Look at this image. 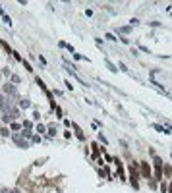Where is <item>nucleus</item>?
<instances>
[{
	"label": "nucleus",
	"mask_w": 172,
	"mask_h": 193,
	"mask_svg": "<svg viewBox=\"0 0 172 193\" xmlns=\"http://www.w3.org/2000/svg\"><path fill=\"white\" fill-rule=\"evenodd\" d=\"M19 106H21V108H29V106H31V101H29V98H23V101L19 102Z\"/></svg>",
	"instance_id": "nucleus-7"
},
{
	"label": "nucleus",
	"mask_w": 172,
	"mask_h": 193,
	"mask_svg": "<svg viewBox=\"0 0 172 193\" xmlns=\"http://www.w3.org/2000/svg\"><path fill=\"white\" fill-rule=\"evenodd\" d=\"M141 170H143V176L145 178H151V168L147 166V162H141Z\"/></svg>",
	"instance_id": "nucleus-5"
},
{
	"label": "nucleus",
	"mask_w": 172,
	"mask_h": 193,
	"mask_svg": "<svg viewBox=\"0 0 172 193\" xmlns=\"http://www.w3.org/2000/svg\"><path fill=\"white\" fill-rule=\"evenodd\" d=\"M106 39H108V41H116V39H114V35H112V33H106V35H105Z\"/></svg>",
	"instance_id": "nucleus-14"
},
{
	"label": "nucleus",
	"mask_w": 172,
	"mask_h": 193,
	"mask_svg": "<svg viewBox=\"0 0 172 193\" xmlns=\"http://www.w3.org/2000/svg\"><path fill=\"white\" fill-rule=\"evenodd\" d=\"M12 139L16 141L18 145L21 147V149H25V147H27V141H23V137H21V135H12Z\"/></svg>",
	"instance_id": "nucleus-2"
},
{
	"label": "nucleus",
	"mask_w": 172,
	"mask_h": 193,
	"mask_svg": "<svg viewBox=\"0 0 172 193\" xmlns=\"http://www.w3.org/2000/svg\"><path fill=\"white\" fill-rule=\"evenodd\" d=\"M4 91L8 93V95H12V97H16L18 95V89L12 85V83H6V85H4Z\"/></svg>",
	"instance_id": "nucleus-1"
},
{
	"label": "nucleus",
	"mask_w": 172,
	"mask_h": 193,
	"mask_svg": "<svg viewBox=\"0 0 172 193\" xmlns=\"http://www.w3.org/2000/svg\"><path fill=\"white\" fill-rule=\"evenodd\" d=\"M155 168H157V178H160V168H163V160L159 156H155Z\"/></svg>",
	"instance_id": "nucleus-4"
},
{
	"label": "nucleus",
	"mask_w": 172,
	"mask_h": 193,
	"mask_svg": "<svg viewBox=\"0 0 172 193\" xmlns=\"http://www.w3.org/2000/svg\"><path fill=\"white\" fill-rule=\"evenodd\" d=\"M12 81L14 83H19V75H12Z\"/></svg>",
	"instance_id": "nucleus-15"
},
{
	"label": "nucleus",
	"mask_w": 172,
	"mask_h": 193,
	"mask_svg": "<svg viewBox=\"0 0 172 193\" xmlns=\"http://www.w3.org/2000/svg\"><path fill=\"white\" fill-rule=\"evenodd\" d=\"M10 127H12L14 131H18V130H19V127H21V126H19V124H12V126H10Z\"/></svg>",
	"instance_id": "nucleus-13"
},
{
	"label": "nucleus",
	"mask_w": 172,
	"mask_h": 193,
	"mask_svg": "<svg viewBox=\"0 0 172 193\" xmlns=\"http://www.w3.org/2000/svg\"><path fill=\"white\" fill-rule=\"evenodd\" d=\"M73 130H76V135L79 137V139H85V137H83V133H81V130H79V127L76 126V124H73Z\"/></svg>",
	"instance_id": "nucleus-8"
},
{
	"label": "nucleus",
	"mask_w": 172,
	"mask_h": 193,
	"mask_svg": "<svg viewBox=\"0 0 172 193\" xmlns=\"http://www.w3.org/2000/svg\"><path fill=\"white\" fill-rule=\"evenodd\" d=\"M31 127H33L31 122H23V130H31Z\"/></svg>",
	"instance_id": "nucleus-10"
},
{
	"label": "nucleus",
	"mask_w": 172,
	"mask_h": 193,
	"mask_svg": "<svg viewBox=\"0 0 172 193\" xmlns=\"http://www.w3.org/2000/svg\"><path fill=\"white\" fill-rule=\"evenodd\" d=\"M10 193H19V191H18V189H12V191H10Z\"/></svg>",
	"instance_id": "nucleus-16"
},
{
	"label": "nucleus",
	"mask_w": 172,
	"mask_h": 193,
	"mask_svg": "<svg viewBox=\"0 0 172 193\" xmlns=\"http://www.w3.org/2000/svg\"><path fill=\"white\" fill-rule=\"evenodd\" d=\"M153 130L160 131V133H172V127H164V126H159V124H153Z\"/></svg>",
	"instance_id": "nucleus-3"
},
{
	"label": "nucleus",
	"mask_w": 172,
	"mask_h": 193,
	"mask_svg": "<svg viewBox=\"0 0 172 193\" xmlns=\"http://www.w3.org/2000/svg\"><path fill=\"white\" fill-rule=\"evenodd\" d=\"M99 139L102 141V145H108V141H106V137H105V135H102V133H99Z\"/></svg>",
	"instance_id": "nucleus-11"
},
{
	"label": "nucleus",
	"mask_w": 172,
	"mask_h": 193,
	"mask_svg": "<svg viewBox=\"0 0 172 193\" xmlns=\"http://www.w3.org/2000/svg\"><path fill=\"white\" fill-rule=\"evenodd\" d=\"M168 191H170V193H172V184H170V185H168Z\"/></svg>",
	"instance_id": "nucleus-17"
},
{
	"label": "nucleus",
	"mask_w": 172,
	"mask_h": 193,
	"mask_svg": "<svg viewBox=\"0 0 172 193\" xmlns=\"http://www.w3.org/2000/svg\"><path fill=\"white\" fill-rule=\"evenodd\" d=\"M105 64H106V68H108V70H110V72H118V68H116V66H114V64H112V62L108 60V58H105Z\"/></svg>",
	"instance_id": "nucleus-6"
},
{
	"label": "nucleus",
	"mask_w": 172,
	"mask_h": 193,
	"mask_svg": "<svg viewBox=\"0 0 172 193\" xmlns=\"http://www.w3.org/2000/svg\"><path fill=\"white\" fill-rule=\"evenodd\" d=\"M35 130H37L39 133H45V131H47V127L43 126V124H37V127H35Z\"/></svg>",
	"instance_id": "nucleus-9"
},
{
	"label": "nucleus",
	"mask_w": 172,
	"mask_h": 193,
	"mask_svg": "<svg viewBox=\"0 0 172 193\" xmlns=\"http://www.w3.org/2000/svg\"><path fill=\"white\" fill-rule=\"evenodd\" d=\"M130 23H131V27H134V25H139V19H135V17H131V19H130Z\"/></svg>",
	"instance_id": "nucleus-12"
}]
</instances>
